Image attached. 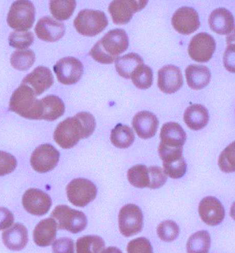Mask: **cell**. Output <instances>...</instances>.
Segmentation results:
<instances>
[{"mask_svg":"<svg viewBox=\"0 0 235 253\" xmlns=\"http://www.w3.org/2000/svg\"><path fill=\"white\" fill-rule=\"evenodd\" d=\"M208 22L211 29L218 34H230L234 30V16L225 8L214 10L209 15Z\"/></svg>","mask_w":235,"mask_h":253,"instance_id":"7402d4cb","label":"cell"},{"mask_svg":"<svg viewBox=\"0 0 235 253\" xmlns=\"http://www.w3.org/2000/svg\"><path fill=\"white\" fill-rule=\"evenodd\" d=\"M211 237L208 231H200L193 234L188 241V253H209Z\"/></svg>","mask_w":235,"mask_h":253,"instance_id":"f546056e","label":"cell"},{"mask_svg":"<svg viewBox=\"0 0 235 253\" xmlns=\"http://www.w3.org/2000/svg\"><path fill=\"white\" fill-rule=\"evenodd\" d=\"M74 24L79 34L94 37L106 29L108 20L103 11L86 9L80 11L74 20Z\"/></svg>","mask_w":235,"mask_h":253,"instance_id":"277c9868","label":"cell"},{"mask_svg":"<svg viewBox=\"0 0 235 253\" xmlns=\"http://www.w3.org/2000/svg\"><path fill=\"white\" fill-rule=\"evenodd\" d=\"M186 134L183 127L175 122L163 125L160 133V144L170 148H181L185 145Z\"/></svg>","mask_w":235,"mask_h":253,"instance_id":"44dd1931","label":"cell"},{"mask_svg":"<svg viewBox=\"0 0 235 253\" xmlns=\"http://www.w3.org/2000/svg\"><path fill=\"white\" fill-rule=\"evenodd\" d=\"M235 142H233L221 153L218 165L223 172L232 173L235 171Z\"/></svg>","mask_w":235,"mask_h":253,"instance_id":"74e56055","label":"cell"},{"mask_svg":"<svg viewBox=\"0 0 235 253\" xmlns=\"http://www.w3.org/2000/svg\"><path fill=\"white\" fill-rule=\"evenodd\" d=\"M8 39L11 47L25 49L34 42V35L31 32L14 31L11 32Z\"/></svg>","mask_w":235,"mask_h":253,"instance_id":"8d00e7d4","label":"cell"},{"mask_svg":"<svg viewBox=\"0 0 235 253\" xmlns=\"http://www.w3.org/2000/svg\"><path fill=\"white\" fill-rule=\"evenodd\" d=\"M57 231V223L53 218L41 220L34 231L35 243L39 247H48L55 240Z\"/></svg>","mask_w":235,"mask_h":253,"instance_id":"603a6c76","label":"cell"},{"mask_svg":"<svg viewBox=\"0 0 235 253\" xmlns=\"http://www.w3.org/2000/svg\"><path fill=\"white\" fill-rule=\"evenodd\" d=\"M157 233L162 241L171 242L178 238L180 234V228L178 224L173 220H166L157 226Z\"/></svg>","mask_w":235,"mask_h":253,"instance_id":"d590c367","label":"cell"},{"mask_svg":"<svg viewBox=\"0 0 235 253\" xmlns=\"http://www.w3.org/2000/svg\"><path fill=\"white\" fill-rule=\"evenodd\" d=\"M22 203L23 208L28 212L40 216L49 211L52 206V199L42 190L30 189L23 195Z\"/></svg>","mask_w":235,"mask_h":253,"instance_id":"5bb4252c","label":"cell"},{"mask_svg":"<svg viewBox=\"0 0 235 253\" xmlns=\"http://www.w3.org/2000/svg\"><path fill=\"white\" fill-rule=\"evenodd\" d=\"M35 32L41 40L54 42L64 36L66 27L62 23L50 17H45L37 22Z\"/></svg>","mask_w":235,"mask_h":253,"instance_id":"d6986e66","label":"cell"},{"mask_svg":"<svg viewBox=\"0 0 235 253\" xmlns=\"http://www.w3.org/2000/svg\"><path fill=\"white\" fill-rule=\"evenodd\" d=\"M128 180L132 185L136 188L150 187V173L149 167L143 165H137L128 170Z\"/></svg>","mask_w":235,"mask_h":253,"instance_id":"4dcf8cb0","label":"cell"},{"mask_svg":"<svg viewBox=\"0 0 235 253\" xmlns=\"http://www.w3.org/2000/svg\"><path fill=\"white\" fill-rule=\"evenodd\" d=\"M51 215L57 220L58 228L66 229L72 233H80L87 226V219L84 213L67 206L56 207Z\"/></svg>","mask_w":235,"mask_h":253,"instance_id":"8992f818","label":"cell"},{"mask_svg":"<svg viewBox=\"0 0 235 253\" xmlns=\"http://www.w3.org/2000/svg\"><path fill=\"white\" fill-rule=\"evenodd\" d=\"M95 126L94 116L87 112L78 113L60 123L56 127L53 138L60 147L68 149L74 147L82 139L91 136Z\"/></svg>","mask_w":235,"mask_h":253,"instance_id":"6da1fadb","label":"cell"},{"mask_svg":"<svg viewBox=\"0 0 235 253\" xmlns=\"http://www.w3.org/2000/svg\"><path fill=\"white\" fill-rule=\"evenodd\" d=\"M132 126L137 135L143 139L155 136L159 126V120L150 111H141L134 116Z\"/></svg>","mask_w":235,"mask_h":253,"instance_id":"ffe728a7","label":"cell"},{"mask_svg":"<svg viewBox=\"0 0 235 253\" xmlns=\"http://www.w3.org/2000/svg\"><path fill=\"white\" fill-rule=\"evenodd\" d=\"M36 97L32 88L21 84L11 97L9 110L27 119L41 120V101Z\"/></svg>","mask_w":235,"mask_h":253,"instance_id":"3957f363","label":"cell"},{"mask_svg":"<svg viewBox=\"0 0 235 253\" xmlns=\"http://www.w3.org/2000/svg\"><path fill=\"white\" fill-rule=\"evenodd\" d=\"M157 85L164 93L172 94L178 91L183 85V78L179 67L169 65L158 71Z\"/></svg>","mask_w":235,"mask_h":253,"instance_id":"e0dca14e","label":"cell"},{"mask_svg":"<svg viewBox=\"0 0 235 253\" xmlns=\"http://www.w3.org/2000/svg\"><path fill=\"white\" fill-rule=\"evenodd\" d=\"M17 166L15 157L10 153L0 151V177L12 172Z\"/></svg>","mask_w":235,"mask_h":253,"instance_id":"60d3db41","label":"cell"},{"mask_svg":"<svg viewBox=\"0 0 235 253\" xmlns=\"http://www.w3.org/2000/svg\"><path fill=\"white\" fill-rule=\"evenodd\" d=\"M135 140L133 131L131 127L118 124L112 130L111 140L116 147L118 148H127L132 145Z\"/></svg>","mask_w":235,"mask_h":253,"instance_id":"f1b7e54d","label":"cell"},{"mask_svg":"<svg viewBox=\"0 0 235 253\" xmlns=\"http://www.w3.org/2000/svg\"><path fill=\"white\" fill-rule=\"evenodd\" d=\"M172 25L180 34L190 35L194 33L200 27L198 13L191 7H181L174 13Z\"/></svg>","mask_w":235,"mask_h":253,"instance_id":"9a60e30c","label":"cell"},{"mask_svg":"<svg viewBox=\"0 0 235 253\" xmlns=\"http://www.w3.org/2000/svg\"><path fill=\"white\" fill-rule=\"evenodd\" d=\"M142 64H144L143 59L135 53H128L116 60V71L119 76L125 79L131 78L132 73Z\"/></svg>","mask_w":235,"mask_h":253,"instance_id":"83f0119b","label":"cell"},{"mask_svg":"<svg viewBox=\"0 0 235 253\" xmlns=\"http://www.w3.org/2000/svg\"><path fill=\"white\" fill-rule=\"evenodd\" d=\"M184 121L190 129L196 131L201 129L209 122L208 111L201 104H193L186 109L184 114Z\"/></svg>","mask_w":235,"mask_h":253,"instance_id":"d4e9b609","label":"cell"},{"mask_svg":"<svg viewBox=\"0 0 235 253\" xmlns=\"http://www.w3.org/2000/svg\"><path fill=\"white\" fill-rule=\"evenodd\" d=\"M36 61V54L32 50H17L11 55L10 62L13 68L24 71L29 69Z\"/></svg>","mask_w":235,"mask_h":253,"instance_id":"836d02e7","label":"cell"},{"mask_svg":"<svg viewBox=\"0 0 235 253\" xmlns=\"http://www.w3.org/2000/svg\"><path fill=\"white\" fill-rule=\"evenodd\" d=\"M22 84L32 88L36 96H39L52 86L53 76L52 72L47 67L39 66L28 74L23 79Z\"/></svg>","mask_w":235,"mask_h":253,"instance_id":"ac0fdd59","label":"cell"},{"mask_svg":"<svg viewBox=\"0 0 235 253\" xmlns=\"http://www.w3.org/2000/svg\"><path fill=\"white\" fill-rule=\"evenodd\" d=\"M104 241L98 236H85L78 238L76 243L77 253H101Z\"/></svg>","mask_w":235,"mask_h":253,"instance_id":"1f68e13d","label":"cell"},{"mask_svg":"<svg viewBox=\"0 0 235 253\" xmlns=\"http://www.w3.org/2000/svg\"><path fill=\"white\" fill-rule=\"evenodd\" d=\"M101 253H122V252L118 248L109 247L102 251Z\"/></svg>","mask_w":235,"mask_h":253,"instance_id":"ee69618b","label":"cell"},{"mask_svg":"<svg viewBox=\"0 0 235 253\" xmlns=\"http://www.w3.org/2000/svg\"><path fill=\"white\" fill-rule=\"evenodd\" d=\"M158 152L163 162V170L166 175L173 179H178L185 175L187 165L183 156V147L170 148L160 143Z\"/></svg>","mask_w":235,"mask_h":253,"instance_id":"52a82bcc","label":"cell"},{"mask_svg":"<svg viewBox=\"0 0 235 253\" xmlns=\"http://www.w3.org/2000/svg\"><path fill=\"white\" fill-rule=\"evenodd\" d=\"M53 253H74L73 240L69 238H61L53 244Z\"/></svg>","mask_w":235,"mask_h":253,"instance_id":"b9f144b4","label":"cell"},{"mask_svg":"<svg viewBox=\"0 0 235 253\" xmlns=\"http://www.w3.org/2000/svg\"><path fill=\"white\" fill-rule=\"evenodd\" d=\"M148 2L146 0H116L109 4V11L115 24L125 25L131 21L134 13L145 8Z\"/></svg>","mask_w":235,"mask_h":253,"instance_id":"30bf717a","label":"cell"},{"mask_svg":"<svg viewBox=\"0 0 235 253\" xmlns=\"http://www.w3.org/2000/svg\"><path fill=\"white\" fill-rule=\"evenodd\" d=\"M127 253H153L150 241L145 238H138L130 241Z\"/></svg>","mask_w":235,"mask_h":253,"instance_id":"ab89813d","label":"cell"},{"mask_svg":"<svg viewBox=\"0 0 235 253\" xmlns=\"http://www.w3.org/2000/svg\"><path fill=\"white\" fill-rule=\"evenodd\" d=\"M150 173V189H155L163 186L167 178L163 169L159 167L151 166L149 167Z\"/></svg>","mask_w":235,"mask_h":253,"instance_id":"f35d334b","label":"cell"},{"mask_svg":"<svg viewBox=\"0 0 235 253\" xmlns=\"http://www.w3.org/2000/svg\"><path fill=\"white\" fill-rule=\"evenodd\" d=\"M60 153L50 144L37 147L32 153L30 163L32 168L39 173L52 170L59 163Z\"/></svg>","mask_w":235,"mask_h":253,"instance_id":"7c38bea8","label":"cell"},{"mask_svg":"<svg viewBox=\"0 0 235 253\" xmlns=\"http://www.w3.org/2000/svg\"><path fill=\"white\" fill-rule=\"evenodd\" d=\"M118 226L120 233L127 238L140 233L143 227L141 209L132 204L122 207L118 214Z\"/></svg>","mask_w":235,"mask_h":253,"instance_id":"9c48e42d","label":"cell"},{"mask_svg":"<svg viewBox=\"0 0 235 253\" xmlns=\"http://www.w3.org/2000/svg\"><path fill=\"white\" fill-rule=\"evenodd\" d=\"M129 47V39L125 30L115 29L105 35L90 50L89 55L99 63H113L118 55Z\"/></svg>","mask_w":235,"mask_h":253,"instance_id":"7a4b0ae2","label":"cell"},{"mask_svg":"<svg viewBox=\"0 0 235 253\" xmlns=\"http://www.w3.org/2000/svg\"><path fill=\"white\" fill-rule=\"evenodd\" d=\"M36 8L29 1H17L11 4L7 17L9 26L17 31L26 32L33 27Z\"/></svg>","mask_w":235,"mask_h":253,"instance_id":"5b68a950","label":"cell"},{"mask_svg":"<svg viewBox=\"0 0 235 253\" xmlns=\"http://www.w3.org/2000/svg\"><path fill=\"white\" fill-rule=\"evenodd\" d=\"M2 238L6 247L13 251L23 250L29 241L26 227L18 223L3 232Z\"/></svg>","mask_w":235,"mask_h":253,"instance_id":"cb8c5ba5","label":"cell"},{"mask_svg":"<svg viewBox=\"0 0 235 253\" xmlns=\"http://www.w3.org/2000/svg\"><path fill=\"white\" fill-rule=\"evenodd\" d=\"M74 0H54L50 3V10L53 17L59 20H68L76 8Z\"/></svg>","mask_w":235,"mask_h":253,"instance_id":"d6a6232c","label":"cell"},{"mask_svg":"<svg viewBox=\"0 0 235 253\" xmlns=\"http://www.w3.org/2000/svg\"><path fill=\"white\" fill-rule=\"evenodd\" d=\"M198 211L202 221L208 226H217L224 220L225 216L224 207L214 197L202 199L199 204Z\"/></svg>","mask_w":235,"mask_h":253,"instance_id":"2e32d148","label":"cell"},{"mask_svg":"<svg viewBox=\"0 0 235 253\" xmlns=\"http://www.w3.org/2000/svg\"><path fill=\"white\" fill-rule=\"evenodd\" d=\"M216 49V42L213 37L204 32L193 37L188 47L191 58L197 62H206L212 57Z\"/></svg>","mask_w":235,"mask_h":253,"instance_id":"4fadbf2b","label":"cell"},{"mask_svg":"<svg viewBox=\"0 0 235 253\" xmlns=\"http://www.w3.org/2000/svg\"><path fill=\"white\" fill-rule=\"evenodd\" d=\"M185 73L188 84L193 89H203L210 82L211 73L206 66L191 65L186 68Z\"/></svg>","mask_w":235,"mask_h":253,"instance_id":"484cf974","label":"cell"},{"mask_svg":"<svg viewBox=\"0 0 235 253\" xmlns=\"http://www.w3.org/2000/svg\"><path fill=\"white\" fill-rule=\"evenodd\" d=\"M69 201L74 206L83 208L94 201L97 196L96 186L91 181L85 178H76L67 187Z\"/></svg>","mask_w":235,"mask_h":253,"instance_id":"ba28073f","label":"cell"},{"mask_svg":"<svg viewBox=\"0 0 235 253\" xmlns=\"http://www.w3.org/2000/svg\"><path fill=\"white\" fill-rule=\"evenodd\" d=\"M41 120L53 122L61 117L65 112V104L60 97L50 95L40 99Z\"/></svg>","mask_w":235,"mask_h":253,"instance_id":"4316f807","label":"cell"},{"mask_svg":"<svg viewBox=\"0 0 235 253\" xmlns=\"http://www.w3.org/2000/svg\"><path fill=\"white\" fill-rule=\"evenodd\" d=\"M13 222V213L6 208H0V230L8 228Z\"/></svg>","mask_w":235,"mask_h":253,"instance_id":"7bdbcfd3","label":"cell"},{"mask_svg":"<svg viewBox=\"0 0 235 253\" xmlns=\"http://www.w3.org/2000/svg\"><path fill=\"white\" fill-rule=\"evenodd\" d=\"M57 80L65 85L74 84L82 78L83 67L82 62L73 57L63 58L53 67Z\"/></svg>","mask_w":235,"mask_h":253,"instance_id":"8fae6325","label":"cell"},{"mask_svg":"<svg viewBox=\"0 0 235 253\" xmlns=\"http://www.w3.org/2000/svg\"><path fill=\"white\" fill-rule=\"evenodd\" d=\"M131 78L136 87L141 89H148L153 84L152 69L146 65H140L132 73Z\"/></svg>","mask_w":235,"mask_h":253,"instance_id":"e575fe53","label":"cell"}]
</instances>
